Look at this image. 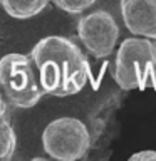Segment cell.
Instances as JSON below:
<instances>
[{"label":"cell","instance_id":"1","mask_svg":"<svg viewBox=\"0 0 156 161\" xmlns=\"http://www.w3.org/2000/svg\"><path fill=\"white\" fill-rule=\"evenodd\" d=\"M45 94L67 97L79 94L91 80V65L82 49L69 37L47 35L30 50Z\"/></svg>","mask_w":156,"mask_h":161},{"label":"cell","instance_id":"2","mask_svg":"<svg viewBox=\"0 0 156 161\" xmlns=\"http://www.w3.org/2000/svg\"><path fill=\"white\" fill-rule=\"evenodd\" d=\"M113 77L124 91H156V39H124L116 52Z\"/></svg>","mask_w":156,"mask_h":161},{"label":"cell","instance_id":"3","mask_svg":"<svg viewBox=\"0 0 156 161\" xmlns=\"http://www.w3.org/2000/svg\"><path fill=\"white\" fill-rule=\"evenodd\" d=\"M0 92L15 109H30L42 99L45 91L30 54L10 52L0 57Z\"/></svg>","mask_w":156,"mask_h":161},{"label":"cell","instance_id":"4","mask_svg":"<svg viewBox=\"0 0 156 161\" xmlns=\"http://www.w3.org/2000/svg\"><path fill=\"white\" fill-rule=\"evenodd\" d=\"M42 148L57 161L81 159L91 148L89 129L77 118L64 116L54 119L42 131Z\"/></svg>","mask_w":156,"mask_h":161},{"label":"cell","instance_id":"5","mask_svg":"<svg viewBox=\"0 0 156 161\" xmlns=\"http://www.w3.org/2000/svg\"><path fill=\"white\" fill-rule=\"evenodd\" d=\"M119 34L116 19L106 10H94L77 20V37L84 49L96 59H106L113 54Z\"/></svg>","mask_w":156,"mask_h":161},{"label":"cell","instance_id":"6","mask_svg":"<svg viewBox=\"0 0 156 161\" xmlns=\"http://www.w3.org/2000/svg\"><path fill=\"white\" fill-rule=\"evenodd\" d=\"M121 17L133 35L156 39V0H121Z\"/></svg>","mask_w":156,"mask_h":161},{"label":"cell","instance_id":"7","mask_svg":"<svg viewBox=\"0 0 156 161\" xmlns=\"http://www.w3.org/2000/svg\"><path fill=\"white\" fill-rule=\"evenodd\" d=\"M49 0H0L5 14L17 20H27L39 15Z\"/></svg>","mask_w":156,"mask_h":161},{"label":"cell","instance_id":"8","mask_svg":"<svg viewBox=\"0 0 156 161\" xmlns=\"http://www.w3.org/2000/svg\"><path fill=\"white\" fill-rule=\"evenodd\" d=\"M15 148H17V136H15L12 124L3 116L0 119V159L2 161L12 159Z\"/></svg>","mask_w":156,"mask_h":161},{"label":"cell","instance_id":"9","mask_svg":"<svg viewBox=\"0 0 156 161\" xmlns=\"http://www.w3.org/2000/svg\"><path fill=\"white\" fill-rule=\"evenodd\" d=\"M52 2L62 12L69 14V15H77L91 8L98 0H52Z\"/></svg>","mask_w":156,"mask_h":161},{"label":"cell","instance_id":"10","mask_svg":"<svg viewBox=\"0 0 156 161\" xmlns=\"http://www.w3.org/2000/svg\"><path fill=\"white\" fill-rule=\"evenodd\" d=\"M131 161H136V159H139V161H156V151H139V153H136V154H133L129 158Z\"/></svg>","mask_w":156,"mask_h":161},{"label":"cell","instance_id":"11","mask_svg":"<svg viewBox=\"0 0 156 161\" xmlns=\"http://www.w3.org/2000/svg\"><path fill=\"white\" fill-rule=\"evenodd\" d=\"M5 113H7V101H5V97L0 92V119L5 116Z\"/></svg>","mask_w":156,"mask_h":161}]
</instances>
